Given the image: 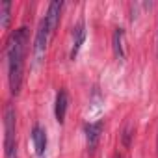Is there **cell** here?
I'll list each match as a JSON object with an SVG mask.
<instances>
[{
    "mask_svg": "<svg viewBox=\"0 0 158 158\" xmlns=\"http://www.w3.org/2000/svg\"><path fill=\"white\" fill-rule=\"evenodd\" d=\"M48 37H50V32H48L47 21L43 19V21L39 23L37 34H35V41H34V56H35V61H41V60H43V56H45V50H47Z\"/></svg>",
    "mask_w": 158,
    "mask_h": 158,
    "instance_id": "3957f363",
    "label": "cell"
},
{
    "mask_svg": "<svg viewBox=\"0 0 158 158\" xmlns=\"http://www.w3.org/2000/svg\"><path fill=\"white\" fill-rule=\"evenodd\" d=\"M61 8H63V4L58 2V0H56V2H50V4H48V11H47V15H45V21H47V26H48L50 35H52V34L56 32V28H58Z\"/></svg>",
    "mask_w": 158,
    "mask_h": 158,
    "instance_id": "277c9868",
    "label": "cell"
},
{
    "mask_svg": "<svg viewBox=\"0 0 158 158\" xmlns=\"http://www.w3.org/2000/svg\"><path fill=\"white\" fill-rule=\"evenodd\" d=\"M114 52L119 60H125V32L121 28H117L114 32Z\"/></svg>",
    "mask_w": 158,
    "mask_h": 158,
    "instance_id": "9c48e42d",
    "label": "cell"
},
{
    "mask_svg": "<svg viewBox=\"0 0 158 158\" xmlns=\"http://www.w3.org/2000/svg\"><path fill=\"white\" fill-rule=\"evenodd\" d=\"M67 106H69V95H67L65 89H61V91H58V95H56V106H54V114H56L58 123H63V121H65Z\"/></svg>",
    "mask_w": 158,
    "mask_h": 158,
    "instance_id": "5b68a950",
    "label": "cell"
},
{
    "mask_svg": "<svg viewBox=\"0 0 158 158\" xmlns=\"http://www.w3.org/2000/svg\"><path fill=\"white\" fill-rule=\"evenodd\" d=\"M10 19H11V2L4 0V2L0 4V26L4 30L10 26Z\"/></svg>",
    "mask_w": 158,
    "mask_h": 158,
    "instance_id": "30bf717a",
    "label": "cell"
},
{
    "mask_svg": "<svg viewBox=\"0 0 158 158\" xmlns=\"http://www.w3.org/2000/svg\"><path fill=\"white\" fill-rule=\"evenodd\" d=\"M156 147H158V138H156Z\"/></svg>",
    "mask_w": 158,
    "mask_h": 158,
    "instance_id": "8fae6325",
    "label": "cell"
},
{
    "mask_svg": "<svg viewBox=\"0 0 158 158\" xmlns=\"http://www.w3.org/2000/svg\"><path fill=\"white\" fill-rule=\"evenodd\" d=\"M84 39H86V28H84V23H78V26L74 28V41H73V50H71V60H74L80 52V47L84 45Z\"/></svg>",
    "mask_w": 158,
    "mask_h": 158,
    "instance_id": "ba28073f",
    "label": "cell"
},
{
    "mask_svg": "<svg viewBox=\"0 0 158 158\" xmlns=\"http://www.w3.org/2000/svg\"><path fill=\"white\" fill-rule=\"evenodd\" d=\"M32 141H34L35 152L41 156V154L45 152V149H47V134H45V130H43L39 125H35L34 130H32Z\"/></svg>",
    "mask_w": 158,
    "mask_h": 158,
    "instance_id": "52a82bcc",
    "label": "cell"
},
{
    "mask_svg": "<svg viewBox=\"0 0 158 158\" xmlns=\"http://www.w3.org/2000/svg\"><path fill=\"white\" fill-rule=\"evenodd\" d=\"M4 149H6V158H15V110L11 104L6 106L4 114Z\"/></svg>",
    "mask_w": 158,
    "mask_h": 158,
    "instance_id": "7a4b0ae2",
    "label": "cell"
},
{
    "mask_svg": "<svg viewBox=\"0 0 158 158\" xmlns=\"http://www.w3.org/2000/svg\"><path fill=\"white\" fill-rule=\"evenodd\" d=\"M101 132H102V121L86 125V138H88V147L89 149H95L97 147L99 138H101Z\"/></svg>",
    "mask_w": 158,
    "mask_h": 158,
    "instance_id": "8992f818",
    "label": "cell"
},
{
    "mask_svg": "<svg viewBox=\"0 0 158 158\" xmlns=\"http://www.w3.org/2000/svg\"><path fill=\"white\" fill-rule=\"evenodd\" d=\"M26 45H28V28L21 26L13 32L8 43V78H10V89L13 95L21 91L23 84V73H24V58H26Z\"/></svg>",
    "mask_w": 158,
    "mask_h": 158,
    "instance_id": "6da1fadb",
    "label": "cell"
}]
</instances>
